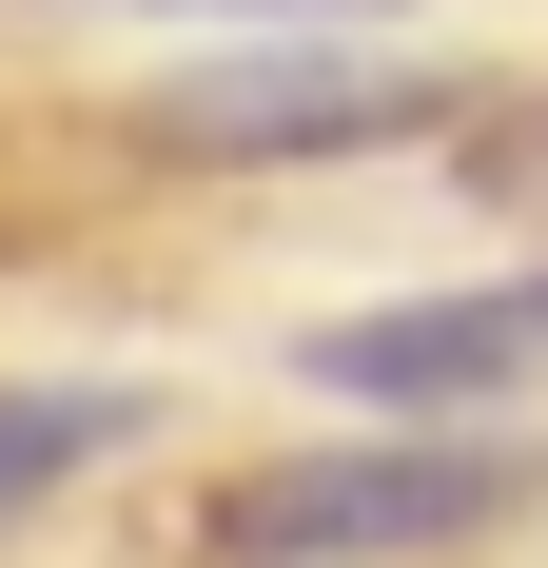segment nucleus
<instances>
[{"mask_svg": "<svg viewBox=\"0 0 548 568\" xmlns=\"http://www.w3.org/2000/svg\"><path fill=\"white\" fill-rule=\"evenodd\" d=\"M529 490H548V452L392 432V452H294V470H235L196 549H216V568H373V549H450V529L529 510Z\"/></svg>", "mask_w": 548, "mask_h": 568, "instance_id": "nucleus-1", "label": "nucleus"}, {"mask_svg": "<svg viewBox=\"0 0 548 568\" xmlns=\"http://www.w3.org/2000/svg\"><path fill=\"white\" fill-rule=\"evenodd\" d=\"M432 118H470V79L450 59H196V79H158L138 99V138L158 158H373V138H432Z\"/></svg>", "mask_w": 548, "mask_h": 568, "instance_id": "nucleus-2", "label": "nucleus"}, {"mask_svg": "<svg viewBox=\"0 0 548 568\" xmlns=\"http://www.w3.org/2000/svg\"><path fill=\"white\" fill-rule=\"evenodd\" d=\"M314 393L353 412H490L548 373V275H490V294H392V314H333L314 353H294Z\"/></svg>", "mask_w": 548, "mask_h": 568, "instance_id": "nucleus-3", "label": "nucleus"}, {"mask_svg": "<svg viewBox=\"0 0 548 568\" xmlns=\"http://www.w3.org/2000/svg\"><path fill=\"white\" fill-rule=\"evenodd\" d=\"M99 452H138V393H0V529L40 490H79Z\"/></svg>", "mask_w": 548, "mask_h": 568, "instance_id": "nucleus-4", "label": "nucleus"}, {"mask_svg": "<svg viewBox=\"0 0 548 568\" xmlns=\"http://www.w3.org/2000/svg\"><path fill=\"white\" fill-rule=\"evenodd\" d=\"M158 20H373V0H158Z\"/></svg>", "mask_w": 548, "mask_h": 568, "instance_id": "nucleus-5", "label": "nucleus"}]
</instances>
